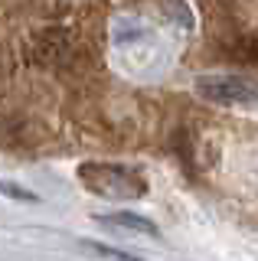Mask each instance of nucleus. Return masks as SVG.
<instances>
[{
	"label": "nucleus",
	"instance_id": "1",
	"mask_svg": "<svg viewBox=\"0 0 258 261\" xmlns=\"http://www.w3.org/2000/svg\"><path fill=\"white\" fill-rule=\"evenodd\" d=\"M79 179L95 196H105V199H138L147 190V183H144L138 170L118 167V163H82Z\"/></svg>",
	"mask_w": 258,
	"mask_h": 261
},
{
	"label": "nucleus",
	"instance_id": "2",
	"mask_svg": "<svg viewBox=\"0 0 258 261\" xmlns=\"http://www.w3.org/2000/svg\"><path fill=\"white\" fill-rule=\"evenodd\" d=\"M196 92L213 105H225V108H242V105L258 101V85L252 79L242 75H203L196 82Z\"/></svg>",
	"mask_w": 258,
	"mask_h": 261
},
{
	"label": "nucleus",
	"instance_id": "3",
	"mask_svg": "<svg viewBox=\"0 0 258 261\" xmlns=\"http://www.w3.org/2000/svg\"><path fill=\"white\" fill-rule=\"evenodd\" d=\"M69 36L62 30H43V33H36L33 36V46H30V53H33V59L36 62H66V56H69Z\"/></svg>",
	"mask_w": 258,
	"mask_h": 261
},
{
	"label": "nucleus",
	"instance_id": "4",
	"mask_svg": "<svg viewBox=\"0 0 258 261\" xmlns=\"http://www.w3.org/2000/svg\"><path fill=\"white\" fill-rule=\"evenodd\" d=\"M101 222H115V225H124V228H141V232H154V225L147 219H138V216H105Z\"/></svg>",
	"mask_w": 258,
	"mask_h": 261
}]
</instances>
